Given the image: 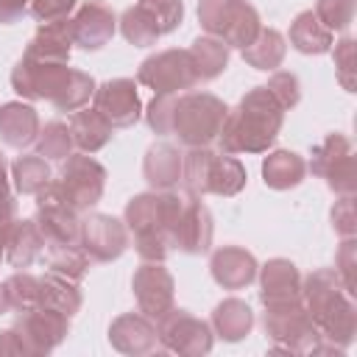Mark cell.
<instances>
[{
	"instance_id": "1",
	"label": "cell",
	"mask_w": 357,
	"mask_h": 357,
	"mask_svg": "<svg viewBox=\"0 0 357 357\" xmlns=\"http://www.w3.org/2000/svg\"><path fill=\"white\" fill-rule=\"evenodd\" d=\"M229 106L212 92H178V95H153L142 109L145 123L159 137H176L184 148H206L218 142L220 126Z\"/></svg>"
},
{
	"instance_id": "2",
	"label": "cell",
	"mask_w": 357,
	"mask_h": 357,
	"mask_svg": "<svg viewBox=\"0 0 357 357\" xmlns=\"http://www.w3.org/2000/svg\"><path fill=\"white\" fill-rule=\"evenodd\" d=\"M95 78L67 61H42L22 56L11 70V89L22 100H47L56 112H78L95 95Z\"/></svg>"
},
{
	"instance_id": "3",
	"label": "cell",
	"mask_w": 357,
	"mask_h": 357,
	"mask_svg": "<svg viewBox=\"0 0 357 357\" xmlns=\"http://www.w3.org/2000/svg\"><path fill=\"white\" fill-rule=\"evenodd\" d=\"M284 126V109L271 95V89L251 86L234 109L226 112L218 142L223 153H268Z\"/></svg>"
},
{
	"instance_id": "4",
	"label": "cell",
	"mask_w": 357,
	"mask_h": 357,
	"mask_svg": "<svg viewBox=\"0 0 357 357\" xmlns=\"http://www.w3.org/2000/svg\"><path fill=\"white\" fill-rule=\"evenodd\" d=\"M184 195L176 190H151L128 198L123 209V223L134 240V251L142 262H165L173 251V234L181 215Z\"/></svg>"
},
{
	"instance_id": "5",
	"label": "cell",
	"mask_w": 357,
	"mask_h": 357,
	"mask_svg": "<svg viewBox=\"0 0 357 357\" xmlns=\"http://www.w3.org/2000/svg\"><path fill=\"white\" fill-rule=\"evenodd\" d=\"M301 301L329 346L349 349L357 335V304L335 268H318L301 276Z\"/></svg>"
},
{
	"instance_id": "6",
	"label": "cell",
	"mask_w": 357,
	"mask_h": 357,
	"mask_svg": "<svg viewBox=\"0 0 357 357\" xmlns=\"http://www.w3.org/2000/svg\"><path fill=\"white\" fill-rule=\"evenodd\" d=\"M248 173L243 162L231 153L206 148H190L181 153V184L192 195H220L231 198L245 190Z\"/></svg>"
},
{
	"instance_id": "7",
	"label": "cell",
	"mask_w": 357,
	"mask_h": 357,
	"mask_svg": "<svg viewBox=\"0 0 357 357\" xmlns=\"http://www.w3.org/2000/svg\"><path fill=\"white\" fill-rule=\"evenodd\" d=\"M262 329L276 351H293V354H315V351H340L335 346H324L321 332L307 312L304 301H287L276 307H265L262 312Z\"/></svg>"
},
{
	"instance_id": "8",
	"label": "cell",
	"mask_w": 357,
	"mask_h": 357,
	"mask_svg": "<svg viewBox=\"0 0 357 357\" xmlns=\"http://www.w3.org/2000/svg\"><path fill=\"white\" fill-rule=\"evenodd\" d=\"M198 22L209 36L237 50L251 45L262 28L259 11L248 0H198Z\"/></svg>"
},
{
	"instance_id": "9",
	"label": "cell",
	"mask_w": 357,
	"mask_h": 357,
	"mask_svg": "<svg viewBox=\"0 0 357 357\" xmlns=\"http://www.w3.org/2000/svg\"><path fill=\"white\" fill-rule=\"evenodd\" d=\"M181 22H184V0H137L120 14L117 28L128 45L151 47L162 36L173 33Z\"/></svg>"
},
{
	"instance_id": "10",
	"label": "cell",
	"mask_w": 357,
	"mask_h": 357,
	"mask_svg": "<svg viewBox=\"0 0 357 357\" xmlns=\"http://www.w3.org/2000/svg\"><path fill=\"white\" fill-rule=\"evenodd\" d=\"M106 167L92 156V153H70L64 162H61V170L59 176H53V184L56 190L61 192V198L78 212H89L98 206V201L103 198V190H106Z\"/></svg>"
},
{
	"instance_id": "11",
	"label": "cell",
	"mask_w": 357,
	"mask_h": 357,
	"mask_svg": "<svg viewBox=\"0 0 357 357\" xmlns=\"http://www.w3.org/2000/svg\"><path fill=\"white\" fill-rule=\"evenodd\" d=\"M310 156L312 159H310L307 170H312V176L324 178L335 195H354L357 165H354V148H351L349 137L335 131L324 142H318Z\"/></svg>"
},
{
	"instance_id": "12",
	"label": "cell",
	"mask_w": 357,
	"mask_h": 357,
	"mask_svg": "<svg viewBox=\"0 0 357 357\" xmlns=\"http://www.w3.org/2000/svg\"><path fill=\"white\" fill-rule=\"evenodd\" d=\"M156 337L165 351L184 354V357L209 354L215 346V332L209 321L192 315L190 310H176V307L156 321Z\"/></svg>"
},
{
	"instance_id": "13",
	"label": "cell",
	"mask_w": 357,
	"mask_h": 357,
	"mask_svg": "<svg viewBox=\"0 0 357 357\" xmlns=\"http://www.w3.org/2000/svg\"><path fill=\"white\" fill-rule=\"evenodd\" d=\"M39 234L45 240V251L61 248V245H78V229L81 215L61 198L53 178L36 192V215H33Z\"/></svg>"
},
{
	"instance_id": "14",
	"label": "cell",
	"mask_w": 357,
	"mask_h": 357,
	"mask_svg": "<svg viewBox=\"0 0 357 357\" xmlns=\"http://www.w3.org/2000/svg\"><path fill=\"white\" fill-rule=\"evenodd\" d=\"M137 81L148 89H153V95H178L187 92L198 84L190 53L178 50V47H167L159 53H151L139 70H137Z\"/></svg>"
},
{
	"instance_id": "15",
	"label": "cell",
	"mask_w": 357,
	"mask_h": 357,
	"mask_svg": "<svg viewBox=\"0 0 357 357\" xmlns=\"http://www.w3.org/2000/svg\"><path fill=\"white\" fill-rule=\"evenodd\" d=\"M11 329L17 332L25 357H42L50 354L70 335V315L50 307H31L17 312Z\"/></svg>"
},
{
	"instance_id": "16",
	"label": "cell",
	"mask_w": 357,
	"mask_h": 357,
	"mask_svg": "<svg viewBox=\"0 0 357 357\" xmlns=\"http://www.w3.org/2000/svg\"><path fill=\"white\" fill-rule=\"evenodd\" d=\"M78 245L92 262H114L131 245L128 229L120 218L106 212H84L78 229Z\"/></svg>"
},
{
	"instance_id": "17",
	"label": "cell",
	"mask_w": 357,
	"mask_h": 357,
	"mask_svg": "<svg viewBox=\"0 0 357 357\" xmlns=\"http://www.w3.org/2000/svg\"><path fill=\"white\" fill-rule=\"evenodd\" d=\"M131 293L137 298V310L151 321H159L176 304L173 273L162 262H142L131 276Z\"/></svg>"
},
{
	"instance_id": "18",
	"label": "cell",
	"mask_w": 357,
	"mask_h": 357,
	"mask_svg": "<svg viewBox=\"0 0 357 357\" xmlns=\"http://www.w3.org/2000/svg\"><path fill=\"white\" fill-rule=\"evenodd\" d=\"M92 109L106 117L112 128H131L142 117V100L134 78H109L95 86Z\"/></svg>"
},
{
	"instance_id": "19",
	"label": "cell",
	"mask_w": 357,
	"mask_h": 357,
	"mask_svg": "<svg viewBox=\"0 0 357 357\" xmlns=\"http://www.w3.org/2000/svg\"><path fill=\"white\" fill-rule=\"evenodd\" d=\"M212 212L206 209V204L201 201V195L187 192L184 204H181V215L176 223V234H173V248L184 251V254H206L212 248Z\"/></svg>"
},
{
	"instance_id": "20",
	"label": "cell",
	"mask_w": 357,
	"mask_h": 357,
	"mask_svg": "<svg viewBox=\"0 0 357 357\" xmlns=\"http://www.w3.org/2000/svg\"><path fill=\"white\" fill-rule=\"evenodd\" d=\"M70 31H73V45H78L81 50H100L103 45L112 42L117 31V17L106 3L86 0L70 17Z\"/></svg>"
},
{
	"instance_id": "21",
	"label": "cell",
	"mask_w": 357,
	"mask_h": 357,
	"mask_svg": "<svg viewBox=\"0 0 357 357\" xmlns=\"http://www.w3.org/2000/svg\"><path fill=\"white\" fill-rule=\"evenodd\" d=\"M109 343H112L114 351L128 354V357L151 354L159 346L156 321H151L139 310L137 312H123L109 324Z\"/></svg>"
},
{
	"instance_id": "22",
	"label": "cell",
	"mask_w": 357,
	"mask_h": 357,
	"mask_svg": "<svg viewBox=\"0 0 357 357\" xmlns=\"http://www.w3.org/2000/svg\"><path fill=\"white\" fill-rule=\"evenodd\" d=\"M259 262L254 259L251 251L240 245H220L209 257V273L218 287L223 290H243L257 279Z\"/></svg>"
},
{
	"instance_id": "23",
	"label": "cell",
	"mask_w": 357,
	"mask_h": 357,
	"mask_svg": "<svg viewBox=\"0 0 357 357\" xmlns=\"http://www.w3.org/2000/svg\"><path fill=\"white\" fill-rule=\"evenodd\" d=\"M257 279H259L262 307H276V304H287V301L301 298V273L284 257H273L265 265H259Z\"/></svg>"
},
{
	"instance_id": "24",
	"label": "cell",
	"mask_w": 357,
	"mask_h": 357,
	"mask_svg": "<svg viewBox=\"0 0 357 357\" xmlns=\"http://www.w3.org/2000/svg\"><path fill=\"white\" fill-rule=\"evenodd\" d=\"M42 123H39V112L31 103L22 100H8L0 106V139L8 148H28L36 142Z\"/></svg>"
},
{
	"instance_id": "25",
	"label": "cell",
	"mask_w": 357,
	"mask_h": 357,
	"mask_svg": "<svg viewBox=\"0 0 357 357\" xmlns=\"http://www.w3.org/2000/svg\"><path fill=\"white\" fill-rule=\"evenodd\" d=\"M70 53H73V31L67 17V20L39 22L22 56L42 59V61H70Z\"/></svg>"
},
{
	"instance_id": "26",
	"label": "cell",
	"mask_w": 357,
	"mask_h": 357,
	"mask_svg": "<svg viewBox=\"0 0 357 357\" xmlns=\"http://www.w3.org/2000/svg\"><path fill=\"white\" fill-rule=\"evenodd\" d=\"M142 176L151 190H173L181 184V151L170 142H153L145 151Z\"/></svg>"
},
{
	"instance_id": "27",
	"label": "cell",
	"mask_w": 357,
	"mask_h": 357,
	"mask_svg": "<svg viewBox=\"0 0 357 357\" xmlns=\"http://www.w3.org/2000/svg\"><path fill=\"white\" fill-rule=\"evenodd\" d=\"M45 251V240L39 234V226L33 218H17L8 229V237H6V259L11 268L17 271H25L31 268Z\"/></svg>"
},
{
	"instance_id": "28",
	"label": "cell",
	"mask_w": 357,
	"mask_h": 357,
	"mask_svg": "<svg viewBox=\"0 0 357 357\" xmlns=\"http://www.w3.org/2000/svg\"><path fill=\"white\" fill-rule=\"evenodd\" d=\"M209 326L226 343H240L254 329V310L243 298H234V296L231 298H223L220 304H215L212 318H209Z\"/></svg>"
},
{
	"instance_id": "29",
	"label": "cell",
	"mask_w": 357,
	"mask_h": 357,
	"mask_svg": "<svg viewBox=\"0 0 357 357\" xmlns=\"http://www.w3.org/2000/svg\"><path fill=\"white\" fill-rule=\"evenodd\" d=\"M284 39H287L298 53H304V56H324V53H329L332 42H335L332 31L315 17L312 8L298 11V14L293 17L290 31H287Z\"/></svg>"
},
{
	"instance_id": "30",
	"label": "cell",
	"mask_w": 357,
	"mask_h": 357,
	"mask_svg": "<svg viewBox=\"0 0 357 357\" xmlns=\"http://www.w3.org/2000/svg\"><path fill=\"white\" fill-rule=\"evenodd\" d=\"M304 176H307V162L296 151L276 148L262 159V181L271 190H279V192L293 190L304 181Z\"/></svg>"
},
{
	"instance_id": "31",
	"label": "cell",
	"mask_w": 357,
	"mask_h": 357,
	"mask_svg": "<svg viewBox=\"0 0 357 357\" xmlns=\"http://www.w3.org/2000/svg\"><path fill=\"white\" fill-rule=\"evenodd\" d=\"M81 304H84L81 282H73L53 271H45L39 276V304L36 307H50V310H59L73 318L81 310Z\"/></svg>"
},
{
	"instance_id": "32",
	"label": "cell",
	"mask_w": 357,
	"mask_h": 357,
	"mask_svg": "<svg viewBox=\"0 0 357 357\" xmlns=\"http://www.w3.org/2000/svg\"><path fill=\"white\" fill-rule=\"evenodd\" d=\"M70 134H73V145L84 153H98L100 148H106L112 142L114 128L106 123V117L95 109H78L70 117Z\"/></svg>"
},
{
	"instance_id": "33",
	"label": "cell",
	"mask_w": 357,
	"mask_h": 357,
	"mask_svg": "<svg viewBox=\"0 0 357 357\" xmlns=\"http://www.w3.org/2000/svg\"><path fill=\"white\" fill-rule=\"evenodd\" d=\"M240 53L248 67H254L259 73H273L276 67H282V61L287 56V39L276 28H259L254 42L245 45Z\"/></svg>"
},
{
	"instance_id": "34",
	"label": "cell",
	"mask_w": 357,
	"mask_h": 357,
	"mask_svg": "<svg viewBox=\"0 0 357 357\" xmlns=\"http://www.w3.org/2000/svg\"><path fill=\"white\" fill-rule=\"evenodd\" d=\"M187 53H190L195 78H198V81H215V78L229 67L231 47H226L220 39H215V36L206 33V36L192 39V45L187 47Z\"/></svg>"
},
{
	"instance_id": "35",
	"label": "cell",
	"mask_w": 357,
	"mask_h": 357,
	"mask_svg": "<svg viewBox=\"0 0 357 357\" xmlns=\"http://www.w3.org/2000/svg\"><path fill=\"white\" fill-rule=\"evenodd\" d=\"M8 173H11V181H14V190L20 195H36L53 178L50 162L45 156H39V153H22V156H17L8 165Z\"/></svg>"
},
{
	"instance_id": "36",
	"label": "cell",
	"mask_w": 357,
	"mask_h": 357,
	"mask_svg": "<svg viewBox=\"0 0 357 357\" xmlns=\"http://www.w3.org/2000/svg\"><path fill=\"white\" fill-rule=\"evenodd\" d=\"M36 153L45 156L47 162H64L70 153H73V134H70V126L61 123V120H50L39 128L36 134Z\"/></svg>"
},
{
	"instance_id": "37",
	"label": "cell",
	"mask_w": 357,
	"mask_h": 357,
	"mask_svg": "<svg viewBox=\"0 0 357 357\" xmlns=\"http://www.w3.org/2000/svg\"><path fill=\"white\" fill-rule=\"evenodd\" d=\"M3 290H6L8 310H14V312H22V310H31L39 304V276L31 271L11 273L3 282Z\"/></svg>"
},
{
	"instance_id": "38",
	"label": "cell",
	"mask_w": 357,
	"mask_h": 357,
	"mask_svg": "<svg viewBox=\"0 0 357 357\" xmlns=\"http://www.w3.org/2000/svg\"><path fill=\"white\" fill-rule=\"evenodd\" d=\"M89 257L84 254L81 245H61V248H50L47 251V271L61 273L73 282H81L89 271Z\"/></svg>"
},
{
	"instance_id": "39",
	"label": "cell",
	"mask_w": 357,
	"mask_h": 357,
	"mask_svg": "<svg viewBox=\"0 0 357 357\" xmlns=\"http://www.w3.org/2000/svg\"><path fill=\"white\" fill-rule=\"evenodd\" d=\"M354 6L357 0H315V17L335 33V31H349L354 22Z\"/></svg>"
},
{
	"instance_id": "40",
	"label": "cell",
	"mask_w": 357,
	"mask_h": 357,
	"mask_svg": "<svg viewBox=\"0 0 357 357\" xmlns=\"http://www.w3.org/2000/svg\"><path fill=\"white\" fill-rule=\"evenodd\" d=\"M265 86L271 89V95L279 100V106H282L284 112H290V109L298 106V100H301V84H298V78H296L293 73L273 70V75L268 78Z\"/></svg>"
},
{
	"instance_id": "41",
	"label": "cell",
	"mask_w": 357,
	"mask_h": 357,
	"mask_svg": "<svg viewBox=\"0 0 357 357\" xmlns=\"http://www.w3.org/2000/svg\"><path fill=\"white\" fill-rule=\"evenodd\" d=\"M335 47H329L332 59H335V73L337 81L346 92H354V39L343 36L340 42H332Z\"/></svg>"
},
{
	"instance_id": "42",
	"label": "cell",
	"mask_w": 357,
	"mask_h": 357,
	"mask_svg": "<svg viewBox=\"0 0 357 357\" xmlns=\"http://www.w3.org/2000/svg\"><path fill=\"white\" fill-rule=\"evenodd\" d=\"M354 268H357V243L354 237H343L337 254H335V273L340 276L343 287L354 296L357 293V282H354Z\"/></svg>"
},
{
	"instance_id": "43",
	"label": "cell",
	"mask_w": 357,
	"mask_h": 357,
	"mask_svg": "<svg viewBox=\"0 0 357 357\" xmlns=\"http://www.w3.org/2000/svg\"><path fill=\"white\" fill-rule=\"evenodd\" d=\"M332 218V229L340 237H354L357 231V218H354V195H340L329 212Z\"/></svg>"
},
{
	"instance_id": "44",
	"label": "cell",
	"mask_w": 357,
	"mask_h": 357,
	"mask_svg": "<svg viewBox=\"0 0 357 357\" xmlns=\"http://www.w3.org/2000/svg\"><path fill=\"white\" fill-rule=\"evenodd\" d=\"M78 0H31V14L36 22H53L67 20L73 14Z\"/></svg>"
},
{
	"instance_id": "45",
	"label": "cell",
	"mask_w": 357,
	"mask_h": 357,
	"mask_svg": "<svg viewBox=\"0 0 357 357\" xmlns=\"http://www.w3.org/2000/svg\"><path fill=\"white\" fill-rule=\"evenodd\" d=\"M14 220H17V201L11 195V198L0 201V262L6 259V237H8V229Z\"/></svg>"
},
{
	"instance_id": "46",
	"label": "cell",
	"mask_w": 357,
	"mask_h": 357,
	"mask_svg": "<svg viewBox=\"0 0 357 357\" xmlns=\"http://www.w3.org/2000/svg\"><path fill=\"white\" fill-rule=\"evenodd\" d=\"M31 11V0H0V22L14 25Z\"/></svg>"
},
{
	"instance_id": "47",
	"label": "cell",
	"mask_w": 357,
	"mask_h": 357,
	"mask_svg": "<svg viewBox=\"0 0 357 357\" xmlns=\"http://www.w3.org/2000/svg\"><path fill=\"white\" fill-rule=\"evenodd\" d=\"M11 198V173H8V162L0 151V201Z\"/></svg>"
},
{
	"instance_id": "48",
	"label": "cell",
	"mask_w": 357,
	"mask_h": 357,
	"mask_svg": "<svg viewBox=\"0 0 357 357\" xmlns=\"http://www.w3.org/2000/svg\"><path fill=\"white\" fill-rule=\"evenodd\" d=\"M8 312V301H6V290H3V282H0V315Z\"/></svg>"
}]
</instances>
